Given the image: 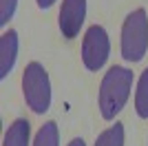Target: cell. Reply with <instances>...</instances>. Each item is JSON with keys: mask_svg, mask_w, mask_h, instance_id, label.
Returning a JSON list of instances; mask_svg holds the SVG:
<instances>
[{"mask_svg": "<svg viewBox=\"0 0 148 146\" xmlns=\"http://www.w3.org/2000/svg\"><path fill=\"white\" fill-rule=\"evenodd\" d=\"M16 9H18V0H0V27L7 29L9 22L16 16Z\"/></svg>", "mask_w": 148, "mask_h": 146, "instance_id": "obj_11", "label": "cell"}, {"mask_svg": "<svg viewBox=\"0 0 148 146\" xmlns=\"http://www.w3.org/2000/svg\"><path fill=\"white\" fill-rule=\"evenodd\" d=\"M84 22H86V0H62V9L58 16L62 36L69 40L77 38Z\"/></svg>", "mask_w": 148, "mask_h": 146, "instance_id": "obj_5", "label": "cell"}, {"mask_svg": "<svg viewBox=\"0 0 148 146\" xmlns=\"http://www.w3.org/2000/svg\"><path fill=\"white\" fill-rule=\"evenodd\" d=\"M66 146H86V142L82 140V137H75V140H71Z\"/></svg>", "mask_w": 148, "mask_h": 146, "instance_id": "obj_13", "label": "cell"}, {"mask_svg": "<svg viewBox=\"0 0 148 146\" xmlns=\"http://www.w3.org/2000/svg\"><path fill=\"white\" fill-rule=\"evenodd\" d=\"M31 146H60V128L56 122H44V126H40Z\"/></svg>", "mask_w": 148, "mask_h": 146, "instance_id": "obj_10", "label": "cell"}, {"mask_svg": "<svg viewBox=\"0 0 148 146\" xmlns=\"http://www.w3.org/2000/svg\"><path fill=\"white\" fill-rule=\"evenodd\" d=\"M22 95L25 102L36 115H44L51 109L53 91H51L49 71L40 62H29L22 73Z\"/></svg>", "mask_w": 148, "mask_h": 146, "instance_id": "obj_3", "label": "cell"}, {"mask_svg": "<svg viewBox=\"0 0 148 146\" xmlns=\"http://www.w3.org/2000/svg\"><path fill=\"white\" fill-rule=\"evenodd\" d=\"M126 142V131H124L122 122H115L113 126H108L106 131L97 135L95 140V146H124Z\"/></svg>", "mask_w": 148, "mask_h": 146, "instance_id": "obj_9", "label": "cell"}, {"mask_svg": "<svg viewBox=\"0 0 148 146\" xmlns=\"http://www.w3.org/2000/svg\"><path fill=\"white\" fill-rule=\"evenodd\" d=\"M119 53L126 62L137 64L148 53V13L146 9H135L126 16L119 36Z\"/></svg>", "mask_w": 148, "mask_h": 146, "instance_id": "obj_2", "label": "cell"}, {"mask_svg": "<svg viewBox=\"0 0 148 146\" xmlns=\"http://www.w3.org/2000/svg\"><path fill=\"white\" fill-rule=\"evenodd\" d=\"M133 91V71L126 67H111L104 73L97 91V106L102 120L111 122L119 115L126 106Z\"/></svg>", "mask_w": 148, "mask_h": 146, "instance_id": "obj_1", "label": "cell"}, {"mask_svg": "<svg viewBox=\"0 0 148 146\" xmlns=\"http://www.w3.org/2000/svg\"><path fill=\"white\" fill-rule=\"evenodd\" d=\"M20 51V38L16 29H9L0 36V80H7L11 75Z\"/></svg>", "mask_w": 148, "mask_h": 146, "instance_id": "obj_6", "label": "cell"}, {"mask_svg": "<svg viewBox=\"0 0 148 146\" xmlns=\"http://www.w3.org/2000/svg\"><path fill=\"white\" fill-rule=\"evenodd\" d=\"M111 55V40L102 24H91L82 38V62L88 71H99L104 69Z\"/></svg>", "mask_w": 148, "mask_h": 146, "instance_id": "obj_4", "label": "cell"}, {"mask_svg": "<svg viewBox=\"0 0 148 146\" xmlns=\"http://www.w3.org/2000/svg\"><path fill=\"white\" fill-rule=\"evenodd\" d=\"M2 146H31V124L25 117H18L9 124L2 137Z\"/></svg>", "mask_w": 148, "mask_h": 146, "instance_id": "obj_7", "label": "cell"}, {"mask_svg": "<svg viewBox=\"0 0 148 146\" xmlns=\"http://www.w3.org/2000/svg\"><path fill=\"white\" fill-rule=\"evenodd\" d=\"M36 2H38V7H40L42 11H47V9H51V7L56 5L58 0H36Z\"/></svg>", "mask_w": 148, "mask_h": 146, "instance_id": "obj_12", "label": "cell"}, {"mask_svg": "<svg viewBox=\"0 0 148 146\" xmlns=\"http://www.w3.org/2000/svg\"><path fill=\"white\" fill-rule=\"evenodd\" d=\"M135 111H137V117L148 120V69H144V73L139 75V80H137Z\"/></svg>", "mask_w": 148, "mask_h": 146, "instance_id": "obj_8", "label": "cell"}]
</instances>
